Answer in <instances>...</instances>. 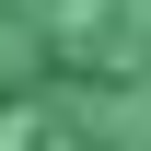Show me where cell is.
<instances>
[{"mask_svg": "<svg viewBox=\"0 0 151 151\" xmlns=\"http://www.w3.org/2000/svg\"><path fill=\"white\" fill-rule=\"evenodd\" d=\"M0 151H151V0H0Z\"/></svg>", "mask_w": 151, "mask_h": 151, "instance_id": "1", "label": "cell"}]
</instances>
